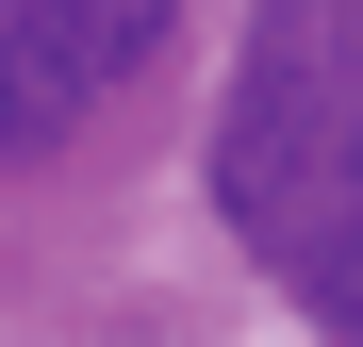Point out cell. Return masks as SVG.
Segmentation results:
<instances>
[{"label": "cell", "mask_w": 363, "mask_h": 347, "mask_svg": "<svg viewBox=\"0 0 363 347\" xmlns=\"http://www.w3.org/2000/svg\"><path fill=\"white\" fill-rule=\"evenodd\" d=\"M215 215L264 248V281L330 347H363V50L248 33L215 99Z\"/></svg>", "instance_id": "obj_1"}, {"label": "cell", "mask_w": 363, "mask_h": 347, "mask_svg": "<svg viewBox=\"0 0 363 347\" xmlns=\"http://www.w3.org/2000/svg\"><path fill=\"white\" fill-rule=\"evenodd\" d=\"M0 33H17L33 67H67L83 99H116V83L182 33V0H0Z\"/></svg>", "instance_id": "obj_2"}, {"label": "cell", "mask_w": 363, "mask_h": 347, "mask_svg": "<svg viewBox=\"0 0 363 347\" xmlns=\"http://www.w3.org/2000/svg\"><path fill=\"white\" fill-rule=\"evenodd\" d=\"M83 116H99V99H83L67 67H33V50L0 33V165H50V149L83 133Z\"/></svg>", "instance_id": "obj_3"}]
</instances>
